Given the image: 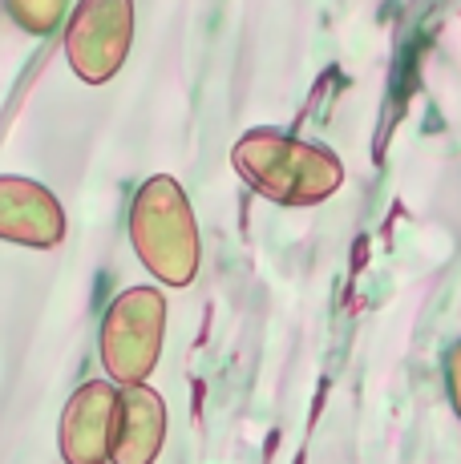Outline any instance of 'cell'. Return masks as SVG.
Here are the masks:
<instances>
[{"label": "cell", "instance_id": "cell-2", "mask_svg": "<svg viewBox=\"0 0 461 464\" xmlns=\"http://www.w3.org/2000/svg\"><path fill=\"white\" fill-rule=\"evenodd\" d=\"M130 243L162 287H191L199 275V222L171 174L142 182L130 207Z\"/></svg>", "mask_w": 461, "mask_h": 464}, {"label": "cell", "instance_id": "cell-8", "mask_svg": "<svg viewBox=\"0 0 461 464\" xmlns=\"http://www.w3.org/2000/svg\"><path fill=\"white\" fill-rule=\"evenodd\" d=\"M5 5H8V16H13L21 29L41 37V33H53L61 24L69 0H5Z\"/></svg>", "mask_w": 461, "mask_h": 464}, {"label": "cell", "instance_id": "cell-1", "mask_svg": "<svg viewBox=\"0 0 461 464\" xmlns=\"http://www.w3.org/2000/svg\"><path fill=\"white\" fill-rule=\"evenodd\" d=\"M230 162L247 186H255L263 198L280 207H312L336 194L344 182V169L328 150L271 130L243 133L230 150Z\"/></svg>", "mask_w": 461, "mask_h": 464}, {"label": "cell", "instance_id": "cell-7", "mask_svg": "<svg viewBox=\"0 0 461 464\" xmlns=\"http://www.w3.org/2000/svg\"><path fill=\"white\" fill-rule=\"evenodd\" d=\"M166 440V400L146 383H126L118 392L110 464H154Z\"/></svg>", "mask_w": 461, "mask_h": 464}, {"label": "cell", "instance_id": "cell-3", "mask_svg": "<svg viewBox=\"0 0 461 464\" xmlns=\"http://www.w3.org/2000/svg\"><path fill=\"white\" fill-rule=\"evenodd\" d=\"M166 339V299L158 287H126L102 319V368L113 383H146Z\"/></svg>", "mask_w": 461, "mask_h": 464}, {"label": "cell", "instance_id": "cell-6", "mask_svg": "<svg viewBox=\"0 0 461 464\" xmlns=\"http://www.w3.org/2000/svg\"><path fill=\"white\" fill-rule=\"evenodd\" d=\"M0 238L33 251H53L65 238V210L41 182L0 174Z\"/></svg>", "mask_w": 461, "mask_h": 464}, {"label": "cell", "instance_id": "cell-5", "mask_svg": "<svg viewBox=\"0 0 461 464\" xmlns=\"http://www.w3.org/2000/svg\"><path fill=\"white\" fill-rule=\"evenodd\" d=\"M113 416H118V388L90 380L69 396L61 412L57 444L65 464H105L113 449Z\"/></svg>", "mask_w": 461, "mask_h": 464}, {"label": "cell", "instance_id": "cell-4", "mask_svg": "<svg viewBox=\"0 0 461 464\" xmlns=\"http://www.w3.org/2000/svg\"><path fill=\"white\" fill-rule=\"evenodd\" d=\"M134 44V0H77L65 24V57L90 85H105Z\"/></svg>", "mask_w": 461, "mask_h": 464}]
</instances>
